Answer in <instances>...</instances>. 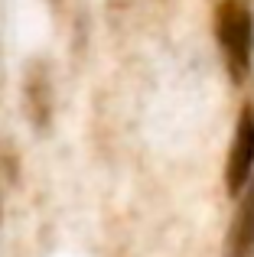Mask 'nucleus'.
<instances>
[{"instance_id":"obj_1","label":"nucleus","mask_w":254,"mask_h":257,"mask_svg":"<svg viewBox=\"0 0 254 257\" xmlns=\"http://www.w3.org/2000/svg\"><path fill=\"white\" fill-rule=\"evenodd\" d=\"M215 43L222 52L225 72L235 85L254 69V10L251 0H218L215 4Z\"/></svg>"},{"instance_id":"obj_2","label":"nucleus","mask_w":254,"mask_h":257,"mask_svg":"<svg viewBox=\"0 0 254 257\" xmlns=\"http://www.w3.org/2000/svg\"><path fill=\"white\" fill-rule=\"evenodd\" d=\"M254 179V104H244L235 120L228 153H225V189L228 195H241Z\"/></svg>"},{"instance_id":"obj_3","label":"nucleus","mask_w":254,"mask_h":257,"mask_svg":"<svg viewBox=\"0 0 254 257\" xmlns=\"http://www.w3.org/2000/svg\"><path fill=\"white\" fill-rule=\"evenodd\" d=\"M225 257H254V179L238 195V208L225 231Z\"/></svg>"},{"instance_id":"obj_4","label":"nucleus","mask_w":254,"mask_h":257,"mask_svg":"<svg viewBox=\"0 0 254 257\" xmlns=\"http://www.w3.org/2000/svg\"><path fill=\"white\" fill-rule=\"evenodd\" d=\"M23 101H26V114L36 127H46L52 114V88H49V69L43 62H30L26 69V82H23Z\"/></svg>"}]
</instances>
